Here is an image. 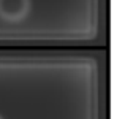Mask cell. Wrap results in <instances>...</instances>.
Listing matches in <instances>:
<instances>
[{
  "mask_svg": "<svg viewBox=\"0 0 125 119\" xmlns=\"http://www.w3.org/2000/svg\"><path fill=\"white\" fill-rule=\"evenodd\" d=\"M0 119H10V118H8V116H6V114H5V113H3V111H2V110H0Z\"/></svg>",
  "mask_w": 125,
  "mask_h": 119,
  "instance_id": "7a4b0ae2",
  "label": "cell"
},
{
  "mask_svg": "<svg viewBox=\"0 0 125 119\" xmlns=\"http://www.w3.org/2000/svg\"><path fill=\"white\" fill-rule=\"evenodd\" d=\"M32 13V0H0V21L5 24H21Z\"/></svg>",
  "mask_w": 125,
  "mask_h": 119,
  "instance_id": "6da1fadb",
  "label": "cell"
}]
</instances>
